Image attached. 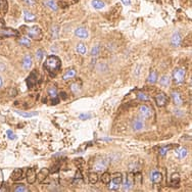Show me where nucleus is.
Wrapping results in <instances>:
<instances>
[{"instance_id":"obj_19","label":"nucleus","mask_w":192,"mask_h":192,"mask_svg":"<svg viewBox=\"0 0 192 192\" xmlns=\"http://www.w3.org/2000/svg\"><path fill=\"white\" fill-rule=\"evenodd\" d=\"M132 128L134 131H140L144 128V122L141 119H135L132 122Z\"/></svg>"},{"instance_id":"obj_11","label":"nucleus","mask_w":192,"mask_h":192,"mask_svg":"<svg viewBox=\"0 0 192 192\" xmlns=\"http://www.w3.org/2000/svg\"><path fill=\"white\" fill-rule=\"evenodd\" d=\"M48 95L52 98V104L58 103V93H57V89L55 86H51L48 88Z\"/></svg>"},{"instance_id":"obj_9","label":"nucleus","mask_w":192,"mask_h":192,"mask_svg":"<svg viewBox=\"0 0 192 192\" xmlns=\"http://www.w3.org/2000/svg\"><path fill=\"white\" fill-rule=\"evenodd\" d=\"M139 114L143 120L149 119V118H151V116H152V110H151V108H150L149 106H147V105H145V104L140 105Z\"/></svg>"},{"instance_id":"obj_41","label":"nucleus","mask_w":192,"mask_h":192,"mask_svg":"<svg viewBox=\"0 0 192 192\" xmlns=\"http://www.w3.org/2000/svg\"><path fill=\"white\" fill-rule=\"evenodd\" d=\"M99 51H100V47L99 46H94L93 48H92V50H91V56H97L98 54H99Z\"/></svg>"},{"instance_id":"obj_22","label":"nucleus","mask_w":192,"mask_h":192,"mask_svg":"<svg viewBox=\"0 0 192 192\" xmlns=\"http://www.w3.org/2000/svg\"><path fill=\"white\" fill-rule=\"evenodd\" d=\"M43 4L45 5L46 7L51 9V10L55 11V10H57V9H58V5H57L56 1H54V0H44Z\"/></svg>"},{"instance_id":"obj_1","label":"nucleus","mask_w":192,"mask_h":192,"mask_svg":"<svg viewBox=\"0 0 192 192\" xmlns=\"http://www.w3.org/2000/svg\"><path fill=\"white\" fill-rule=\"evenodd\" d=\"M60 66H62V62H60L59 57L56 55L47 56L45 62H44V69L52 77L56 75L57 72L60 70Z\"/></svg>"},{"instance_id":"obj_14","label":"nucleus","mask_w":192,"mask_h":192,"mask_svg":"<svg viewBox=\"0 0 192 192\" xmlns=\"http://www.w3.org/2000/svg\"><path fill=\"white\" fill-rule=\"evenodd\" d=\"M162 179V173H159L158 171H152L150 173V180L152 181V183H154V184L161 183Z\"/></svg>"},{"instance_id":"obj_33","label":"nucleus","mask_w":192,"mask_h":192,"mask_svg":"<svg viewBox=\"0 0 192 192\" xmlns=\"http://www.w3.org/2000/svg\"><path fill=\"white\" fill-rule=\"evenodd\" d=\"M7 11V1L6 0H0V14H4Z\"/></svg>"},{"instance_id":"obj_27","label":"nucleus","mask_w":192,"mask_h":192,"mask_svg":"<svg viewBox=\"0 0 192 192\" xmlns=\"http://www.w3.org/2000/svg\"><path fill=\"white\" fill-rule=\"evenodd\" d=\"M156 81H158V73L155 71H151L149 73V76L147 77V82L150 84H154Z\"/></svg>"},{"instance_id":"obj_6","label":"nucleus","mask_w":192,"mask_h":192,"mask_svg":"<svg viewBox=\"0 0 192 192\" xmlns=\"http://www.w3.org/2000/svg\"><path fill=\"white\" fill-rule=\"evenodd\" d=\"M108 162H110V161H108V158H99L94 162L93 169L97 172H102L108 167Z\"/></svg>"},{"instance_id":"obj_45","label":"nucleus","mask_w":192,"mask_h":192,"mask_svg":"<svg viewBox=\"0 0 192 192\" xmlns=\"http://www.w3.org/2000/svg\"><path fill=\"white\" fill-rule=\"evenodd\" d=\"M92 116L90 114H81L79 116V118H80V120H88V119H90Z\"/></svg>"},{"instance_id":"obj_34","label":"nucleus","mask_w":192,"mask_h":192,"mask_svg":"<svg viewBox=\"0 0 192 192\" xmlns=\"http://www.w3.org/2000/svg\"><path fill=\"white\" fill-rule=\"evenodd\" d=\"M110 178H111V175L110 174V173H107V172L103 173V174H102V176H101V181H102V183L107 185L108 183H110Z\"/></svg>"},{"instance_id":"obj_26","label":"nucleus","mask_w":192,"mask_h":192,"mask_svg":"<svg viewBox=\"0 0 192 192\" xmlns=\"http://www.w3.org/2000/svg\"><path fill=\"white\" fill-rule=\"evenodd\" d=\"M91 5L93 6L95 9H102L105 7V3L102 0H92Z\"/></svg>"},{"instance_id":"obj_28","label":"nucleus","mask_w":192,"mask_h":192,"mask_svg":"<svg viewBox=\"0 0 192 192\" xmlns=\"http://www.w3.org/2000/svg\"><path fill=\"white\" fill-rule=\"evenodd\" d=\"M170 83H171V78H170V76L168 75L162 76V78L159 79V84L162 86H164V87H168L170 85Z\"/></svg>"},{"instance_id":"obj_48","label":"nucleus","mask_w":192,"mask_h":192,"mask_svg":"<svg viewBox=\"0 0 192 192\" xmlns=\"http://www.w3.org/2000/svg\"><path fill=\"white\" fill-rule=\"evenodd\" d=\"M75 180H82V173H81V171H79V170L76 172Z\"/></svg>"},{"instance_id":"obj_36","label":"nucleus","mask_w":192,"mask_h":192,"mask_svg":"<svg viewBox=\"0 0 192 192\" xmlns=\"http://www.w3.org/2000/svg\"><path fill=\"white\" fill-rule=\"evenodd\" d=\"M142 183V174L141 173H136L134 175V185H141Z\"/></svg>"},{"instance_id":"obj_51","label":"nucleus","mask_w":192,"mask_h":192,"mask_svg":"<svg viewBox=\"0 0 192 192\" xmlns=\"http://www.w3.org/2000/svg\"><path fill=\"white\" fill-rule=\"evenodd\" d=\"M3 71H5V66L3 65L2 62H0V72H3Z\"/></svg>"},{"instance_id":"obj_10","label":"nucleus","mask_w":192,"mask_h":192,"mask_svg":"<svg viewBox=\"0 0 192 192\" xmlns=\"http://www.w3.org/2000/svg\"><path fill=\"white\" fill-rule=\"evenodd\" d=\"M133 185H134V174L129 173V174L127 175L126 181H125V183H124V191L131 190L133 187Z\"/></svg>"},{"instance_id":"obj_39","label":"nucleus","mask_w":192,"mask_h":192,"mask_svg":"<svg viewBox=\"0 0 192 192\" xmlns=\"http://www.w3.org/2000/svg\"><path fill=\"white\" fill-rule=\"evenodd\" d=\"M15 192H21V191H29V189L27 187L25 186V185L23 184H18L17 186L14 187V189Z\"/></svg>"},{"instance_id":"obj_42","label":"nucleus","mask_w":192,"mask_h":192,"mask_svg":"<svg viewBox=\"0 0 192 192\" xmlns=\"http://www.w3.org/2000/svg\"><path fill=\"white\" fill-rule=\"evenodd\" d=\"M43 56H44V51L42 49H38L37 50V52H36V58L37 60H40L43 58Z\"/></svg>"},{"instance_id":"obj_49","label":"nucleus","mask_w":192,"mask_h":192,"mask_svg":"<svg viewBox=\"0 0 192 192\" xmlns=\"http://www.w3.org/2000/svg\"><path fill=\"white\" fill-rule=\"evenodd\" d=\"M59 171V165H55L54 167H52V169L50 170V173H56Z\"/></svg>"},{"instance_id":"obj_21","label":"nucleus","mask_w":192,"mask_h":192,"mask_svg":"<svg viewBox=\"0 0 192 192\" xmlns=\"http://www.w3.org/2000/svg\"><path fill=\"white\" fill-rule=\"evenodd\" d=\"M18 43H20L21 45L26 46V47H31L32 45V41L31 38H29L28 36H22L18 39Z\"/></svg>"},{"instance_id":"obj_25","label":"nucleus","mask_w":192,"mask_h":192,"mask_svg":"<svg viewBox=\"0 0 192 192\" xmlns=\"http://www.w3.org/2000/svg\"><path fill=\"white\" fill-rule=\"evenodd\" d=\"M48 174H49V171H48V170L42 169L39 173H38V176H37V177H38V181H39L40 183H42V182L46 179Z\"/></svg>"},{"instance_id":"obj_12","label":"nucleus","mask_w":192,"mask_h":192,"mask_svg":"<svg viewBox=\"0 0 192 192\" xmlns=\"http://www.w3.org/2000/svg\"><path fill=\"white\" fill-rule=\"evenodd\" d=\"M22 65H23L24 70H30L32 68V65H33V57H32V55L30 53L26 54V56L24 57Z\"/></svg>"},{"instance_id":"obj_32","label":"nucleus","mask_w":192,"mask_h":192,"mask_svg":"<svg viewBox=\"0 0 192 192\" xmlns=\"http://www.w3.org/2000/svg\"><path fill=\"white\" fill-rule=\"evenodd\" d=\"M24 17H25L26 22H34L35 20H36V17H35L32 12L28 11V10H24Z\"/></svg>"},{"instance_id":"obj_2","label":"nucleus","mask_w":192,"mask_h":192,"mask_svg":"<svg viewBox=\"0 0 192 192\" xmlns=\"http://www.w3.org/2000/svg\"><path fill=\"white\" fill-rule=\"evenodd\" d=\"M21 30H23L24 33L27 35L29 38L36 41L42 40L43 38V33L42 30L38 27V26H33V27H27V26H22Z\"/></svg>"},{"instance_id":"obj_13","label":"nucleus","mask_w":192,"mask_h":192,"mask_svg":"<svg viewBox=\"0 0 192 192\" xmlns=\"http://www.w3.org/2000/svg\"><path fill=\"white\" fill-rule=\"evenodd\" d=\"M36 180H37L36 171H35L33 168L29 169L28 171H27V181H28V183L33 184V183H35V182H36Z\"/></svg>"},{"instance_id":"obj_15","label":"nucleus","mask_w":192,"mask_h":192,"mask_svg":"<svg viewBox=\"0 0 192 192\" xmlns=\"http://www.w3.org/2000/svg\"><path fill=\"white\" fill-rule=\"evenodd\" d=\"M75 35L77 37L81 38V39H87L88 36H89V33H88L87 29H85L83 27H79L78 29H76Z\"/></svg>"},{"instance_id":"obj_30","label":"nucleus","mask_w":192,"mask_h":192,"mask_svg":"<svg viewBox=\"0 0 192 192\" xmlns=\"http://www.w3.org/2000/svg\"><path fill=\"white\" fill-rule=\"evenodd\" d=\"M76 51L79 54H81V55H85L86 52H87V48H86V46L83 43H79L76 46Z\"/></svg>"},{"instance_id":"obj_40","label":"nucleus","mask_w":192,"mask_h":192,"mask_svg":"<svg viewBox=\"0 0 192 192\" xmlns=\"http://www.w3.org/2000/svg\"><path fill=\"white\" fill-rule=\"evenodd\" d=\"M7 94L9 97H15L18 95V91L15 88H8L7 89Z\"/></svg>"},{"instance_id":"obj_18","label":"nucleus","mask_w":192,"mask_h":192,"mask_svg":"<svg viewBox=\"0 0 192 192\" xmlns=\"http://www.w3.org/2000/svg\"><path fill=\"white\" fill-rule=\"evenodd\" d=\"M23 175H24L23 170L22 169H15V170H14V172L11 173L10 178H11L12 181H20L24 178Z\"/></svg>"},{"instance_id":"obj_24","label":"nucleus","mask_w":192,"mask_h":192,"mask_svg":"<svg viewBox=\"0 0 192 192\" xmlns=\"http://www.w3.org/2000/svg\"><path fill=\"white\" fill-rule=\"evenodd\" d=\"M188 152H187V149L184 148V147H179V148L176 149V155L178 156L180 159H183L187 156Z\"/></svg>"},{"instance_id":"obj_23","label":"nucleus","mask_w":192,"mask_h":192,"mask_svg":"<svg viewBox=\"0 0 192 192\" xmlns=\"http://www.w3.org/2000/svg\"><path fill=\"white\" fill-rule=\"evenodd\" d=\"M76 76V71L74 69H69L68 71H66V73L62 75V80L63 81H69V80L73 79Z\"/></svg>"},{"instance_id":"obj_50","label":"nucleus","mask_w":192,"mask_h":192,"mask_svg":"<svg viewBox=\"0 0 192 192\" xmlns=\"http://www.w3.org/2000/svg\"><path fill=\"white\" fill-rule=\"evenodd\" d=\"M125 5H130L131 4V0H121Z\"/></svg>"},{"instance_id":"obj_31","label":"nucleus","mask_w":192,"mask_h":192,"mask_svg":"<svg viewBox=\"0 0 192 192\" xmlns=\"http://www.w3.org/2000/svg\"><path fill=\"white\" fill-rule=\"evenodd\" d=\"M14 113L23 118H32V117H36L38 114V113H26V111H20V110H14Z\"/></svg>"},{"instance_id":"obj_43","label":"nucleus","mask_w":192,"mask_h":192,"mask_svg":"<svg viewBox=\"0 0 192 192\" xmlns=\"http://www.w3.org/2000/svg\"><path fill=\"white\" fill-rule=\"evenodd\" d=\"M6 135H7V137L10 140H14V139H17V136H15V134L12 132V131L10 130H7L6 131Z\"/></svg>"},{"instance_id":"obj_5","label":"nucleus","mask_w":192,"mask_h":192,"mask_svg":"<svg viewBox=\"0 0 192 192\" xmlns=\"http://www.w3.org/2000/svg\"><path fill=\"white\" fill-rule=\"evenodd\" d=\"M185 76H186V71H185V69H182V68L176 69L174 73H173V79H174L175 83H177V84L184 81Z\"/></svg>"},{"instance_id":"obj_38","label":"nucleus","mask_w":192,"mask_h":192,"mask_svg":"<svg viewBox=\"0 0 192 192\" xmlns=\"http://www.w3.org/2000/svg\"><path fill=\"white\" fill-rule=\"evenodd\" d=\"M172 149V145H166V146H162L161 147V149H159V155L164 156L167 154V152H169V150Z\"/></svg>"},{"instance_id":"obj_44","label":"nucleus","mask_w":192,"mask_h":192,"mask_svg":"<svg viewBox=\"0 0 192 192\" xmlns=\"http://www.w3.org/2000/svg\"><path fill=\"white\" fill-rule=\"evenodd\" d=\"M51 32H52V37L54 38V39H56L57 37H58V27H52V30H51Z\"/></svg>"},{"instance_id":"obj_8","label":"nucleus","mask_w":192,"mask_h":192,"mask_svg":"<svg viewBox=\"0 0 192 192\" xmlns=\"http://www.w3.org/2000/svg\"><path fill=\"white\" fill-rule=\"evenodd\" d=\"M26 82H27V85L29 88H33L34 86L37 84L38 83V73L36 70H34V71H32L30 73V75L28 76Z\"/></svg>"},{"instance_id":"obj_52","label":"nucleus","mask_w":192,"mask_h":192,"mask_svg":"<svg viewBox=\"0 0 192 192\" xmlns=\"http://www.w3.org/2000/svg\"><path fill=\"white\" fill-rule=\"evenodd\" d=\"M2 85H3V80H2L1 77H0V88L2 87Z\"/></svg>"},{"instance_id":"obj_37","label":"nucleus","mask_w":192,"mask_h":192,"mask_svg":"<svg viewBox=\"0 0 192 192\" xmlns=\"http://www.w3.org/2000/svg\"><path fill=\"white\" fill-rule=\"evenodd\" d=\"M88 179L91 184H95V183H97V181H98V175L96 174V173H90Z\"/></svg>"},{"instance_id":"obj_17","label":"nucleus","mask_w":192,"mask_h":192,"mask_svg":"<svg viewBox=\"0 0 192 192\" xmlns=\"http://www.w3.org/2000/svg\"><path fill=\"white\" fill-rule=\"evenodd\" d=\"M172 99H173V101H174L175 105H177V106H180V105L183 104V98H182V95L177 91L172 92Z\"/></svg>"},{"instance_id":"obj_3","label":"nucleus","mask_w":192,"mask_h":192,"mask_svg":"<svg viewBox=\"0 0 192 192\" xmlns=\"http://www.w3.org/2000/svg\"><path fill=\"white\" fill-rule=\"evenodd\" d=\"M122 181H123L122 174H120V173H116V174H114L113 176H111L110 183L107 184L110 190L116 191V190L119 189L120 186L122 185Z\"/></svg>"},{"instance_id":"obj_29","label":"nucleus","mask_w":192,"mask_h":192,"mask_svg":"<svg viewBox=\"0 0 192 192\" xmlns=\"http://www.w3.org/2000/svg\"><path fill=\"white\" fill-rule=\"evenodd\" d=\"M71 91L74 94H78L81 92V83L75 82L71 85Z\"/></svg>"},{"instance_id":"obj_35","label":"nucleus","mask_w":192,"mask_h":192,"mask_svg":"<svg viewBox=\"0 0 192 192\" xmlns=\"http://www.w3.org/2000/svg\"><path fill=\"white\" fill-rule=\"evenodd\" d=\"M136 97L140 101H148L149 100V96L146 93H144V92H138L136 95Z\"/></svg>"},{"instance_id":"obj_47","label":"nucleus","mask_w":192,"mask_h":192,"mask_svg":"<svg viewBox=\"0 0 192 192\" xmlns=\"http://www.w3.org/2000/svg\"><path fill=\"white\" fill-rule=\"evenodd\" d=\"M23 2L25 3V4H27L28 6H34L35 5L34 0H23Z\"/></svg>"},{"instance_id":"obj_46","label":"nucleus","mask_w":192,"mask_h":192,"mask_svg":"<svg viewBox=\"0 0 192 192\" xmlns=\"http://www.w3.org/2000/svg\"><path fill=\"white\" fill-rule=\"evenodd\" d=\"M83 164H84V161H83V158H76L75 159V165L77 166V167L81 168Z\"/></svg>"},{"instance_id":"obj_4","label":"nucleus","mask_w":192,"mask_h":192,"mask_svg":"<svg viewBox=\"0 0 192 192\" xmlns=\"http://www.w3.org/2000/svg\"><path fill=\"white\" fill-rule=\"evenodd\" d=\"M20 32L11 28H0V38H8V37H18Z\"/></svg>"},{"instance_id":"obj_20","label":"nucleus","mask_w":192,"mask_h":192,"mask_svg":"<svg viewBox=\"0 0 192 192\" xmlns=\"http://www.w3.org/2000/svg\"><path fill=\"white\" fill-rule=\"evenodd\" d=\"M180 175L178 174V173H175V174H173L171 176V181H170V183H171V186L173 187H179V184H180Z\"/></svg>"},{"instance_id":"obj_7","label":"nucleus","mask_w":192,"mask_h":192,"mask_svg":"<svg viewBox=\"0 0 192 192\" xmlns=\"http://www.w3.org/2000/svg\"><path fill=\"white\" fill-rule=\"evenodd\" d=\"M154 100H155V103L158 105V106L161 107H164L166 106L169 101H170V98L168 97L167 95H166L165 93H162V92H161V93L156 94L155 97H154Z\"/></svg>"},{"instance_id":"obj_16","label":"nucleus","mask_w":192,"mask_h":192,"mask_svg":"<svg viewBox=\"0 0 192 192\" xmlns=\"http://www.w3.org/2000/svg\"><path fill=\"white\" fill-rule=\"evenodd\" d=\"M182 42V38H181V35L179 32L176 31L174 34H173V36L171 38V44L174 47H178L179 45L181 44Z\"/></svg>"}]
</instances>
